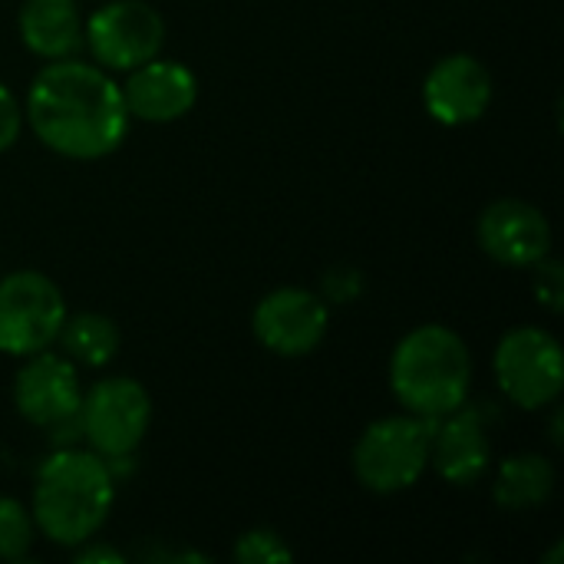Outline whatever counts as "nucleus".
I'll list each match as a JSON object with an SVG mask.
<instances>
[{
	"label": "nucleus",
	"mask_w": 564,
	"mask_h": 564,
	"mask_svg": "<svg viewBox=\"0 0 564 564\" xmlns=\"http://www.w3.org/2000/svg\"><path fill=\"white\" fill-rule=\"evenodd\" d=\"M26 119L36 139L66 159H102L119 149L129 129L122 86L93 63L53 59L26 93Z\"/></svg>",
	"instance_id": "1"
},
{
	"label": "nucleus",
	"mask_w": 564,
	"mask_h": 564,
	"mask_svg": "<svg viewBox=\"0 0 564 564\" xmlns=\"http://www.w3.org/2000/svg\"><path fill=\"white\" fill-rule=\"evenodd\" d=\"M116 499V479L102 456L56 449L36 473L33 525L63 549L86 545L106 522Z\"/></svg>",
	"instance_id": "2"
},
{
	"label": "nucleus",
	"mask_w": 564,
	"mask_h": 564,
	"mask_svg": "<svg viewBox=\"0 0 564 564\" xmlns=\"http://www.w3.org/2000/svg\"><path fill=\"white\" fill-rule=\"evenodd\" d=\"M473 383V357L466 340L443 327L423 324L410 330L390 360V387L397 400L430 420H443L446 413L459 410L469 397Z\"/></svg>",
	"instance_id": "3"
},
{
	"label": "nucleus",
	"mask_w": 564,
	"mask_h": 564,
	"mask_svg": "<svg viewBox=\"0 0 564 564\" xmlns=\"http://www.w3.org/2000/svg\"><path fill=\"white\" fill-rule=\"evenodd\" d=\"M436 420L430 416H387L370 423L354 446V473L364 489L377 496L406 492L430 466Z\"/></svg>",
	"instance_id": "4"
},
{
	"label": "nucleus",
	"mask_w": 564,
	"mask_h": 564,
	"mask_svg": "<svg viewBox=\"0 0 564 564\" xmlns=\"http://www.w3.org/2000/svg\"><path fill=\"white\" fill-rule=\"evenodd\" d=\"M76 420H79V436L89 443L96 456L112 463L129 459L149 430L152 400L135 380L109 377L99 380L89 393H83Z\"/></svg>",
	"instance_id": "5"
},
{
	"label": "nucleus",
	"mask_w": 564,
	"mask_h": 564,
	"mask_svg": "<svg viewBox=\"0 0 564 564\" xmlns=\"http://www.w3.org/2000/svg\"><path fill=\"white\" fill-rule=\"evenodd\" d=\"M66 321L59 288L40 271H13L0 278V350L30 357L46 350Z\"/></svg>",
	"instance_id": "6"
},
{
	"label": "nucleus",
	"mask_w": 564,
	"mask_h": 564,
	"mask_svg": "<svg viewBox=\"0 0 564 564\" xmlns=\"http://www.w3.org/2000/svg\"><path fill=\"white\" fill-rule=\"evenodd\" d=\"M496 380L522 410L552 406L564 390L562 344L542 327H516L496 347Z\"/></svg>",
	"instance_id": "7"
},
{
	"label": "nucleus",
	"mask_w": 564,
	"mask_h": 564,
	"mask_svg": "<svg viewBox=\"0 0 564 564\" xmlns=\"http://www.w3.org/2000/svg\"><path fill=\"white\" fill-rule=\"evenodd\" d=\"M165 23L142 0H112L83 26V43L102 69H135L159 56Z\"/></svg>",
	"instance_id": "8"
},
{
	"label": "nucleus",
	"mask_w": 564,
	"mask_h": 564,
	"mask_svg": "<svg viewBox=\"0 0 564 564\" xmlns=\"http://www.w3.org/2000/svg\"><path fill=\"white\" fill-rule=\"evenodd\" d=\"M327 304L304 288H278L254 307V337L278 357H307L327 337Z\"/></svg>",
	"instance_id": "9"
},
{
	"label": "nucleus",
	"mask_w": 564,
	"mask_h": 564,
	"mask_svg": "<svg viewBox=\"0 0 564 564\" xmlns=\"http://www.w3.org/2000/svg\"><path fill=\"white\" fill-rule=\"evenodd\" d=\"M13 403L20 416L40 430H53L66 420H76L83 390L73 360L46 350L30 354V360L13 380Z\"/></svg>",
	"instance_id": "10"
},
{
	"label": "nucleus",
	"mask_w": 564,
	"mask_h": 564,
	"mask_svg": "<svg viewBox=\"0 0 564 564\" xmlns=\"http://www.w3.org/2000/svg\"><path fill=\"white\" fill-rule=\"evenodd\" d=\"M476 235L479 248L506 268H535L552 251L549 218L522 198L492 202L482 212Z\"/></svg>",
	"instance_id": "11"
},
{
	"label": "nucleus",
	"mask_w": 564,
	"mask_h": 564,
	"mask_svg": "<svg viewBox=\"0 0 564 564\" xmlns=\"http://www.w3.org/2000/svg\"><path fill=\"white\" fill-rule=\"evenodd\" d=\"M423 102L426 112L443 126L476 122L492 102V76L469 53L443 56L423 83Z\"/></svg>",
	"instance_id": "12"
},
{
	"label": "nucleus",
	"mask_w": 564,
	"mask_h": 564,
	"mask_svg": "<svg viewBox=\"0 0 564 564\" xmlns=\"http://www.w3.org/2000/svg\"><path fill=\"white\" fill-rule=\"evenodd\" d=\"M129 83L122 86V99L129 116L142 122H175L198 99V79L188 66L175 59H149L129 69Z\"/></svg>",
	"instance_id": "13"
},
{
	"label": "nucleus",
	"mask_w": 564,
	"mask_h": 564,
	"mask_svg": "<svg viewBox=\"0 0 564 564\" xmlns=\"http://www.w3.org/2000/svg\"><path fill=\"white\" fill-rule=\"evenodd\" d=\"M446 423L436 420L433 430V446H430V459L436 466V473L453 482V486H476L492 459V446H489V430L482 423L479 410H469L466 403L453 413L443 416Z\"/></svg>",
	"instance_id": "14"
},
{
	"label": "nucleus",
	"mask_w": 564,
	"mask_h": 564,
	"mask_svg": "<svg viewBox=\"0 0 564 564\" xmlns=\"http://www.w3.org/2000/svg\"><path fill=\"white\" fill-rule=\"evenodd\" d=\"M20 36L43 59L73 56L83 46V17L76 0H23Z\"/></svg>",
	"instance_id": "15"
},
{
	"label": "nucleus",
	"mask_w": 564,
	"mask_h": 564,
	"mask_svg": "<svg viewBox=\"0 0 564 564\" xmlns=\"http://www.w3.org/2000/svg\"><path fill=\"white\" fill-rule=\"evenodd\" d=\"M555 492V469L549 459H542L539 453H519L509 456L499 469L496 479V502L506 512H522V509H535L545 506Z\"/></svg>",
	"instance_id": "16"
},
{
	"label": "nucleus",
	"mask_w": 564,
	"mask_h": 564,
	"mask_svg": "<svg viewBox=\"0 0 564 564\" xmlns=\"http://www.w3.org/2000/svg\"><path fill=\"white\" fill-rule=\"evenodd\" d=\"M73 364L106 367L119 350V330L106 314H76L66 317L56 337Z\"/></svg>",
	"instance_id": "17"
},
{
	"label": "nucleus",
	"mask_w": 564,
	"mask_h": 564,
	"mask_svg": "<svg viewBox=\"0 0 564 564\" xmlns=\"http://www.w3.org/2000/svg\"><path fill=\"white\" fill-rule=\"evenodd\" d=\"M33 545V516L17 499H0V562L26 558Z\"/></svg>",
	"instance_id": "18"
},
{
	"label": "nucleus",
	"mask_w": 564,
	"mask_h": 564,
	"mask_svg": "<svg viewBox=\"0 0 564 564\" xmlns=\"http://www.w3.org/2000/svg\"><path fill=\"white\" fill-rule=\"evenodd\" d=\"M291 558H294V552L271 529H251L235 542V562L238 564H288Z\"/></svg>",
	"instance_id": "19"
},
{
	"label": "nucleus",
	"mask_w": 564,
	"mask_h": 564,
	"mask_svg": "<svg viewBox=\"0 0 564 564\" xmlns=\"http://www.w3.org/2000/svg\"><path fill=\"white\" fill-rule=\"evenodd\" d=\"M535 294L539 301L552 311V314H562V301H564V284H562V264L558 261H539L535 264Z\"/></svg>",
	"instance_id": "20"
},
{
	"label": "nucleus",
	"mask_w": 564,
	"mask_h": 564,
	"mask_svg": "<svg viewBox=\"0 0 564 564\" xmlns=\"http://www.w3.org/2000/svg\"><path fill=\"white\" fill-rule=\"evenodd\" d=\"M20 122H23V112L13 99V93L0 83V152H7L17 142Z\"/></svg>",
	"instance_id": "21"
},
{
	"label": "nucleus",
	"mask_w": 564,
	"mask_h": 564,
	"mask_svg": "<svg viewBox=\"0 0 564 564\" xmlns=\"http://www.w3.org/2000/svg\"><path fill=\"white\" fill-rule=\"evenodd\" d=\"M76 562L79 564H96V562L122 564L126 562V555H122V552H116V549H109V545H89V549H83V552L76 555Z\"/></svg>",
	"instance_id": "22"
},
{
	"label": "nucleus",
	"mask_w": 564,
	"mask_h": 564,
	"mask_svg": "<svg viewBox=\"0 0 564 564\" xmlns=\"http://www.w3.org/2000/svg\"><path fill=\"white\" fill-rule=\"evenodd\" d=\"M558 558H562V545H555V552H552V555H549L545 562H549V564H558Z\"/></svg>",
	"instance_id": "23"
}]
</instances>
